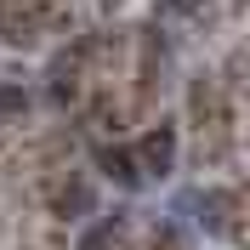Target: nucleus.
<instances>
[{"label":"nucleus","instance_id":"obj_3","mask_svg":"<svg viewBox=\"0 0 250 250\" xmlns=\"http://www.w3.org/2000/svg\"><path fill=\"white\" fill-rule=\"evenodd\" d=\"M137 154V165H142V176H171L176 171V125H148L142 131V142L131 148Z\"/></svg>","mask_w":250,"mask_h":250},{"label":"nucleus","instance_id":"obj_6","mask_svg":"<svg viewBox=\"0 0 250 250\" xmlns=\"http://www.w3.org/2000/svg\"><path fill=\"white\" fill-rule=\"evenodd\" d=\"M210 0H154V23L171 29V23H188V29H210Z\"/></svg>","mask_w":250,"mask_h":250},{"label":"nucleus","instance_id":"obj_8","mask_svg":"<svg viewBox=\"0 0 250 250\" xmlns=\"http://www.w3.org/2000/svg\"><path fill=\"white\" fill-rule=\"evenodd\" d=\"M34 97L23 91V85H0V120H29Z\"/></svg>","mask_w":250,"mask_h":250},{"label":"nucleus","instance_id":"obj_7","mask_svg":"<svg viewBox=\"0 0 250 250\" xmlns=\"http://www.w3.org/2000/svg\"><path fill=\"white\" fill-rule=\"evenodd\" d=\"M188 114L199 125L228 120V108H222V97H216V74H193V85H188Z\"/></svg>","mask_w":250,"mask_h":250},{"label":"nucleus","instance_id":"obj_2","mask_svg":"<svg viewBox=\"0 0 250 250\" xmlns=\"http://www.w3.org/2000/svg\"><path fill=\"white\" fill-rule=\"evenodd\" d=\"M176 210H193V222H205L210 233H228V222H233L239 199L228 193V188H188L182 199H176Z\"/></svg>","mask_w":250,"mask_h":250},{"label":"nucleus","instance_id":"obj_4","mask_svg":"<svg viewBox=\"0 0 250 250\" xmlns=\"http://www.w3.org/2000/svg\"><path fill=\"white\" fill-rule=\"evenodd\" d=\"M46 34V17H40V0H0V40L6 46H40Z\"/></svg>","mask_w":250,"mask_h":250},{"label":"nucleus","instance_id":"obj_5","mask_svg":"<svg viewBox=\"0 0 250 250\" xmlns=\"http://www.w3.org/2000/svg\"><path fill=\"white\" fill-rule=\"evenodd\" d=\"M97 171L108 176L114 188H125V193L142 188V165H137V154H131L125 142H103V148H97Z\"/></svg>","mask_w":250,"mask_h":250},{"label":"nucleus","instance_id":"obj_1","mask_svg":"<svg viewBox=\"0 0 250 250\" xmlns=\"http://www.w3.org/2000/svg\"><path fill=\"white\" fill-rule=\"evenodd\" d=\"M51 216H57V222H85V216H97V182H91V176H80V171L57 176V182H51Z\"/></svg>","mask_w":250,"mask_h":250},{"label":"nucleus","instance_id":"obj_9","mask_svg":"<svg viewBox=\"0 0 250 250\" xmlns=\"http://www.w3.org/2000/svg\"><path fill=\"white\" fill-rule=\"evenodd\" d=\"M97 6H108V12H114V6H125V0H97Z\"/></svg>","mask_w":250,"mask_h":250}]
</instances>
